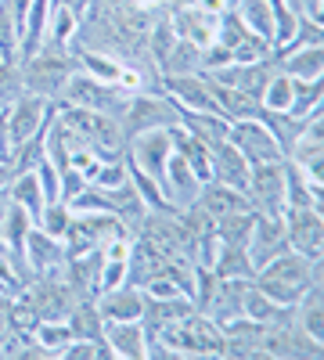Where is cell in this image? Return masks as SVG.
I'll list each match as a JSON object with an SVG mask.
<instances>
[{"instance_id":"14","label":"cell","mask_w":324,"mask_h":360,"mask_svg":"<svg viewBox=\"0 0 324 360\" xmlns=\"http://www.w3.org/2000/svg\"><path fill=\"white\" fill-rule=\"evenodd\" d=\"M159 188H162V195H166L169 209L176 213V209H188V205H195V202H198L202 180H198V173H195V169H191L181 155L173 152V155L166 159V166H162Z\"/></svg>"},{"instance_id":"31","label":"cell","mask_w":324,"mask_h":360,"mask_svg":"<svg viewBox=\"0 0 324 360\" xmlns=\"http://www.w3.org/2000/svg\"><path fill=\"white\" fill-rule=\"evenodd\" d=\"M79 37V15L65 4H51V18H47V33H44V44L47 47H62L69 51Z\"/></svg>"},{"instance_id":"3","label":"cell","mask_w":324,"mask_h":360,"mask_svg":"<svg viewBox=\"0 0 324 360\" xmlns=\"http://www.w3.org/2000/svg\"><path fill=\"white\" fill-rule=\"evenodd\" d=\"M181 123V108H176L162 90H141V94H130L123 115H119V127L123 137H137V134H148V130H169Z\"/></svg>"},{"instance_id":"46","label":"cell","mask_w":324,"mask_h":360,"mask_svg":"<svg viewBox=\"0 0 324 360\" xmlns=\"http://www.w3.org/2000/svg\"><path fill=\"white\" fill-rule=\"evenodd\" d=\"M11 152V141H8V112H0V155Z\"/></svg>"},{"instance_id":"2","label":"cell","mask_w":324,"mask_h":360,"mask_svg":"<svg viewBox=\"0 0 324 360\" xmlns=\"http://www.w3.org/2000/svg\"><path fill=\"white\" fill-rule=\"evenodd\" d=\"M22 65V83L29 94H40V98H51L58 101L62 98V86L69 83V76L76 72V58H72V47L62 51V47H40L37 54H29Z\"/></svg>"},{"instance_id":"28","label":"cell","mask_w":324,"mask_h":360,"mask_svg":"<svg viewBox=\"0 0 324 360\" xmlns=\"http://www.w3.org/2000/svg\"><path fill=\"white\" fill-rule=\"evenodd\" d=\"M188 72H202V47L176 37L159 62V76H188Z\"/></svg>"},{"instance_id":"25","label":"cell","mask_w":324,"mask_h":360,"mask_svg":"<svg viewBox=\"0 0 324 360\" xmlns=\"http://www.w3.org/2000/svg\"><path fill=\"white\" fill-rule=\"evenodd\" d=\"M274 62L292 79H324V44H306L296 51L274 54Z\"/></svg>"},{"instance_id":"40","label":"cell","mask_w":324,"mask_h":360,"mask_svg":"<svg viewBox=\"0 0 324 360\" xmlns=\"http://www.w3.org/2000/svg\"><path fill=\"white\" fill-rule=\"evenodd\" d=\"M274 8V51H281L292 37H296V25H299V11L288 4V0H271Z\"/></svg>"},{"instance_id":"36","label":"cell","mask_w":324,"mask_h":360,"mask_svg":"<svg viewBox=\"0 0 324 360\" xmlns=\"http://www.w3.org/2000/svg\"><path fill=\"white\" fill-rule=\"evenodd\" d=\"M213 274L216 278H242V281H252L256 278V266L249 259L245 249L238 245H220L216 259H213Z\"/></svg>"},{"instance_id":"24","label":"cell","mask_w":324,"mask_h":360,"mask_svg":"<svg viewBox=\"0 0 324 360\" xmlns=\"http://www.w3.org/2000/svg\"><path fill=\"white\" fill-rule=\"evenodd\" d=\"M202 76H205V72H202ZM205 83H209V94H213L216 112L227 119V123H238V119H259V115H263L259 98L245 94V90L223 86V83H216V79H209V76H205Z\"/></svg>"},{"instance_id":"15","label":"cell","mask_w":324,"mask_h":360,"mask_svg":"<svg viewBox=\"0 0 324 360\" xmlns=\"http://www.w3.org/2000/svg\"><path fill=\"white\" fill-rule=\"evenodd\" d=\"M137 169H144L148 176H162V166H166V159L173 155V137H169V130H148V134H137V137H130L127 141V152H123Z\"/></svg>"},{"instance_id":"39","label":"cell","mask_w":324,"mask_h":360,"mask_svg":"<svg viewBox=\"0 0 324 360\" xmlns=\"http://www.w3.org/2000/svg\"><path fill=\"white\" fill-rule=\"evenodd\" d=\"M259 105H263V112H288V105H292V76L274 69V76L267 79V86H263V94H259Z\"/></svg>"},{"instance_id":"9","label":"cell","mask_w":324,"mask_h":360,"mask_svg":"<svg viewBox=\"0 0 324 360\" xmlns=\"http://www.w3.org/2000/svg\"><path fill=\"white\" fill-rule=\"evenodd\" d=\"M227 141H231L234 148H238L242 155H245V162H249V166L285 159L281 144H278V137L271 134V127L263 123V115H259V119H238V123H231Z\"/></svg>"},{"instance_id":"45","label":"cell","mask_w":324,"mask_h":360,"mask_svg":"<svg viewBox=\"0 0 324 360\" xmlns=\"http://www.w3.org/2000/svg\"><path fill=\"white\" fill-rule=\"evenodd\" d=\"M288 4L303 18H313V22H320V15H324V0H288Z\"/></svg>"},{"instance_id":"12","label":"cell","mask_w":324,"mask_h":360,"mask_svg":"<svg viewBox=\"0 0 324 360\" xmlns=\"http://www.w3.org/2000/svg\"><path fill=\"white\" fill-rule=\"evenodd\" d=\"M216 44H223L231 51V62H259V58L274 54V47L267 40H259L256 33H249L234 11L220 15V22H216Z\"/></svg>"},{"instance_id":"13","label":"cell","mask_w":324,"mask_h":360,"mask_svg":"<svg viewBox=\"0 0 324 360\" xmlns=\"http://www.w3.org/2000/svg\"><path fill=\"white\" fill-rule=\"evenodd\" d=\"M324 342L310 339L296 317H288L281 324H271L267 335H263V356H320Z\"/></svg>"},{"instance_id":"6","label":"cell","mask_w":324,"mask_h":360,"mask_svg":"<svg viewBox=\"0 0 324 360\" xmlns=\"http://www.w3.org/2000/svg\"><path fill=\"white\" fill-rule=\"evenodd\" d=\"M320 274H324V259H306V256H303V252H296V249L278 252L271 263H263V266L256 270V278H267V281L285 285L296 299H299L310 285H317V281H320Z\"/></svg>"},{"instance_id":"5","label":"cell","mask_w":324,"mask_h":360,"mask_svg":"<svg viewBox=\"0 0 324 360\" xmlns=\"http://www.w3.org/2000/svg\"><path fill=\"white\" fill-rule=\"evenodd\" d=\"M58 101H65V105H79V108H94V112H108V115H115L119 119L123 115V108H127V101H130V94H123L115 83H101V79H91L86 72H72L69 76V83L62 86V98Z\"/></svg>"},{"instance_id":"29","label":"cell","mask_w":324,"mask_h":360,"mask_svg":"<svg viewBox=\"0 0 324 360\" xmlns=\"http://www.w3.org/2000/svg\"><path fill=\"white\" fill-rule=\"evenodd\" d=\"M242 314L271 328V324H281V321H288V317H296V307H281V303H274L271 295H263V292L249 281V285H245V303H242Z\"/></svg>"},{"instance_id":"49","label":"cell","mask_w":324,"mask_h":360,"mask_svg":"<svg viewBox=\"0 0 324 360\" xmlns=\"http://www.w3.org/2000/svg\"><path fill=\"white\" fill-rule=\"evenodd\" d=\"M8 205H11V195H8V188H0V220H4Z\"/></svg>"},{"instance_id":"37","label":"cell","mask_w":324,"mask_h":360,"mask_svg":"<svg viewBox=\"0 0 324 360\" xmlns=\"http://www.w3.org/2000/svg\"><path fill=\"white\" fill-rule=\"evenodd\" d=\"M252 224H256V209H245V213H231V217L213 220V231L220 234L223 245L245 249L249 245V234H252Z\"/></svg>"},{"instance_id":"50","label":"cell","mask_w":324,"mask_h":360,"mask_svg":"<svg viewBox=\"0 0 324 360\" xmlns=\"http://www.w3.org/2000/svg\"><path fill=\"white\" fill-rule=\"evenodd\" d=\"M0 62H4V58H0Z\"/></svg>"},{"instance_id":"8","label":"cell","mask_w":324,"mask_h":360,"mask_svg":"<svg viewBox=\"0 0 324 360\" xmlns=\"http://www.w3.org/2000/svg\"><path fill=\"white\" fill-rule=\"evenodd\" d=\"M54 112H58V101L22 90V94L15 98V105L8 108V141H11V148L29 141V137H40L47 130V123L54 119Z\"/></svg>"},{"instance_id":"44","label":"cell","mask_w":324,"mask_h":360,"mask_svg":"<svg viewBox=\"0 0 324 360\" xmlns=\"http://www.w3.org/2000/svg\"><path fill=\"white\" fill-rule=\"evenodd\" d=\"M69 220H72V209H69L65 202H47L44 213H40V220H37V227L47 231L51 238H62V234L69 231Z\"/></svg>"},{"instance_id":"38","label":"cell","mask_w":324,"mask_h":360,"mask_svg":"<svg viewBox=\"0 0 324 360\" xmlns=\"http://www.w3.org/2000/svg\"><path fill=\"white\" fill-rule=\"evenodd\" d=\"M324 101V83L320 79H292V105L285 115H296L306 119L310 112H317Z\"/></svg>"},{"instance_id":"20","label":"cell","mask_w":324,"mask_h":360,"mask_svg":"<svg viewBox=\"0 0 324 360\" xmlns=\"http://www.w3.org/2000/svg\"><path fill=\"white\" fill-rule=\"evenodd\" d=\"M195 205H202V213L209 217V220H220V217L245 213V209H252V202H249V195H245V191L227 188V184H220V180H205Z\"/></svg>"},{"instance_id":"7","label":"cell","mask_w":324,"mask_h":360,"mask_svg":"<svg viewBox=\"0 0 324 360\" xmlns=\"http://www.w3.org/2000/svg\"><path fill=\"white\" fill-rule=\"evenodd\" d=\"M245 195H249L256 213H263V217H285V209H288V202H285V159L249 166Z\"/></svg>"},{"instance_id":"48","label":"cell","mask_w":324,"mask_h":360,"mask_svg":"<svg viewBox=\"0 0 324 360\" xmlns=\"http://www.w3.org/2000/svg\"><path fill=\"white\" fill-rule=\"evenodd\" d=\"M54 4H65V8H72L76 15H83V11H86V4H91V0H54Z\"/></svg>"},{"instance_id":"22","label":"cell","mask_w":324,"mask_h":360,"mask_svg":"<svg viewBox=\"0 0 324 360\" xmlns=\"http://www.w3.org/2000/svg\"><path fill=\"white\" fill-rule=\"evenodd\" d=\"M195 310V303L188 295H169V299H152V295H144V310H141V324H144V335H148V342L162 332L166 324L173 321H181Z\"/></svg>"},{"instance_id":"10","label":"cell","mask_w":324,"mask_h":360,"mask_svg":"<svg viewBox=\"0 0 324 360\" xmlns=\"http://www.w3.org/2000/svg\"><path fill=\"white\" fill-rule=\"evenodd\" d=\"M22 256H25V266H29V278H62L65 263H69L65 242H62V238H51L40 227H33L25 234Z\"/></svg>"},{"instance_id":"41","label":"cell","mask_w":324,"mask_h":360,"mask_svg":"<svg viewBox=\"0 0 324 360\" xmlns=\"http://www.w3.org/2000/svg\"><path fill=\"white\" fill-rule=\"evenodd\" d=\"M0 58L4 62H18V22L11 15L8 0H0Z\"/></svg>"},{"instance_id":"34","label":"cell","mask_w":324,"mask_h":360,"mask_svg":"<svg viewBox=\"0 0 324 360\" xmlns=\"http://www.w3.org/2000/svg\"><path fill=\"white\" fill-rule=\"evenodd\" d=\"M33 342L44 356H58L62 360L65 346L72 342V328L69 321H37L33 324Z\"/></svg>"},{"instance_id":"17","label":"cell","mask_w":324,"mask_h":360,"mask_svg":"<svg viewBox=\"0 0 324 360\" xmlns=\"http://www.w3.org/2000/svg\"><path fill=\"white\" fill-rule=\"evenodd\" d=\"M285 249H288L285 220H281V217H263V213H256V224H252V234H249V245H245L252 266L259 270L263 263H271V259H274L278 252H285Z\"/></svg>"},{"instance_id":"32","label":"cell","mask_w":324,"mask_h":360,"mask_svg":"<svg viewBox=\"0 0 324 360\" xmlns=\"http://www.w3.org/2000/svg\"><path fill=\"white\" fill-rule=\"evenodd\" d=\"M296 321H299V328H303L310 339L324 342V292H320V281L310 285V288L299 295V303H296Z\"/></svg>"},{"instance_id":"18","label":"cell","mask_w":324,"mask_h":360,"mask_svg":"<svg viewBox=\"0 0 324 360\" xmlns=\"http://www.w3.org/2000/svg\"><path fill=\"white\" fill-rule=\"evenodd\" d=\"M94 307L101 314V321H141V310H144V292L130 281L115 285V288H105L94 295Z\"/></svg>"},{"instance_id":"1","label":"cell","mask_w":324,"mask_h":360,"mask_svg":"<svg viewBox=\"0 0 324 360\" xmlns=\"http://www.w3.org/2000/svg\"><path fill=\"white\" fill-rule=\"evenodd\" d=\"M58 115H62V123L91 148L98 159H119L127 152V137H123V127L115 115L79 108V105H65V101H58Z\"/></svg>"},{"instance_id":"43","label":"cell","mask_w":324,"mask_h":360,"mask_svg":"<svg viewBox=\"0 0 324 360\" xmlns=\"http://www.w3.org/2000/svg\"><path fill=\"white\" fill-rule=\"evenodd\" d=\"M22 90H25V83H22V65H18V62H0V112H8Z\"/></svg>"},{"instance_id":"21","label":"cell","mask_w":324,"mask_h":360,"mask_svg":"<svg viewBox=\"0 0 324 360\" xmlns=\"http://www.w3.org/2000/svg\"><path fill=\"white\" fill-rule=\"evenodd\" d=\"M105 342L112 356H123V360L148 356V335H144L141 321H105Z\"/></svg>"},{"instance_id":"42","label":"cell","mask_w":324,"mask_h":360,"mask_svg":"<svg viewBox=\"0 0 324 360\" xmlns=\"http://www.w3.org/2000/svg\"><path fill=\"white\" fill-rule=\"evenodd\" d=\"M127 180H130V173H127V159L119 155V159H101L98 173L91 176V184L101 188V191H115V188H123Z\"/></svg>"},{"instance_id":"4","label":"cell","mask_w":324,"mask_h":360,"mask_svg":"<svg viewBox=\"0 0 324 360\" xmlns=\"http://www.w3.org/2000/svg\"><path fill=\"white\" fill-rule=\"evenodd\" d=\"M112 238H130L127 224L115 213H72L62 242H65L69 256H86L94 249H105Z\"/></svg>"},{"instance_id":"19","label":"cell","mask_w":324,"mask_h":360,"mask_svg":"<svg viewBox=\"0 0 324 360\" xmlns=\"http://www.w3.org/2000/svg\"><path fill=\"white\" fill-rule=\"evenodd\" d=\"M216 22H220V15L202 11L198 4H191V0H184V4L169 15L173 33L184 37V40H191V44H198V47H209V44L216 40Z\"/></svg>"},{"instance_id":"16","label":"cell","mask_w":324,"mask_h":360,"mask_svg":"<svg viewBox=\"0 0 324 360\" xmlns=\"http://www.w3.org/2000/svg\"><path fill=\"white\" fill-rule=\"evenodd\" d=\"M162 94L181 108V112H216L209 83L202 72H188V76H162Z\"/></svg>"},{"instance_id":"23","label":"cell","mask_w":324,"mask_h":360,"mask_svg":"<svg viewBox=\"0 0 324 360\" xmlns=\"http://www.w3.org/2000/svg\"><path fill=\"white\" fill-rule=\"evenodd\" d=\"M209 169H213V180H220L227 188L245 191V184H249V162L231 141H216L209 148Z\"/></svg>"},{"instance_id":"11","label":"cell","mask_w":324,"mask_h":360,"mask_svg":"<svg viewBox=\"0 0 324 360\" xmlns=\"http://www.w3.org/2000/svg\"><path fill=\"white\" fill-rule=\"evenodd\" d=\"M288 249L303 252L306 259H324V217L320 209H285Z\"/></svg>"},{"instance_id":"47","label":"cell","mask_w":324,"mask_h":360,"mask_svg":"<svg viewBox=\"0 0 324 360\" xmlns=\"http://www.w3.org/2000/svg\"><path fill=\"white\" fill-rule=\"evenodd\" d=\"M11 176H15L11 159H8V155H0V188H8V184H11Z\"/></svg>"},{"instance_id":"26","label":"cell","mask_w":324,"mask_h":360,"mask_svg":"<svg viewBox=\"0 0 324 360\" xmlns=\"http://www.w3.org/2000/svg\"><path fill=\"white\" fill-rule=\"evenodd\" d=\"M245 285L242 278H216V288H213V299L205 314H209L216 324H227L234 317H242V303H245Z\"/></svg>"},{"instance_id":"35","label":"cell","mask_w":324,"mask_h":360,"mask_svg":"<svg viewBox=\"0 0 324 360\" xmlns=\"http://www.w3.org/2000/svg\"><path fill=\"white\" fill-rule=\"evenodd\" d=\"M8 195H11V202H15V205H22L25 213L33 217V224L40 220V213H44L47 198H44V191H40V184H37L33 169H29V173H18V176H11V184H8Z\"/></svg>"},{"instance_id":"33","label":"cell","mask_w":324,"mask_h":360,"mask_svg":"<svg viewBox=\"0 0 324 360\" xmlns=\"http://www.w3.org/2000/svg\"><path fill=\"white\" fill-rule=\"evenodd\" d=\"M231 11L242 18V25L249 33H256L259 40H267L274 47V8H271V0H242V4L231 8Z\"/></svg>"},{"instance_id":"30","label":"cell","mask_w":324,"mask_h":360,"mask_svg":"<svg viewBox=\"0 0 324 360\" xmlns=\"http://www.w3.org/2000/svg\"><path fill=\"white\" fill-rule=\"evenodd\" d=\"M181 127L191 137H198L205 148H213L216 141H227V130H231V123L220 112H181Z\"/></svg>"},{"instance_id":"27","label":"cell","mask_w":324,"mask_h":360,"mask_svg":"<svg viewBox=\"0 0 324 360\" xmlns=\"http://www.w3.org/2000/svg\"><path fill=\"white\" fill-rule=\"evenodd\" d=\"M320 180H310L296 162L285 159V202L288 209H320Z\"/></svg>"}]
</instances>
